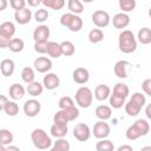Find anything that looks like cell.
Segmentation results:
<instances>
[{"instance_id": "d590c367", "label": "cell", "mask_w": 151, "mask_h": 151, "mask_svg": "<svg viewBox=\"0 0 151 151\" xmlns=\"http://www.w3.org/2000/svg\"><path fill=\"white\" fill-rule=\"evenodd\" d=\"M96 150L97 151H113L114 150V145L110 139L103 138V139H99V142H97Z\"/></svg>"}, {"instance_id": "4fadbf2b", "label": "cell", "mask_w": 151, "mask_h": 151, "mask_svg": "<svg viewBox=\"0 0 151 151\" xmlns=\"http://www.w3.org/2000/svg\"><path fill=\"white\" fill-rule=\"evenodd\" d=\"M50 38V27L47 25H39L33 31V39L34 41H48Z\"/></svg>"}, {"instance_id": "7dc6e473", "label": "cell", "mask_w": 151, "mask_h": 151, "mask_svg": "<svg viewBox=\"0 0 151 151\" xmlns=\"http://www.w3.org/2000/svg\"><path fill=\"white\" fill-rule=\"evenodd\" d=\"M26 4H27V0H9V5L14 11L25 8Z\"/></svg>"}, {"instance_id": "f907efd6", "label": "cell", "mask_w": 151, "mask_h": 151, "mask_svg": "<svg viewBox=\"0 0 151 151\" xmlns=\"http://www.w3.org/2000/svg\"><path fill=\"white\" fill-rule=\"evenodd\" d=\"M9 99L6 97V96H4V94H1L0 96V110H2L4 109V106L7 104V101H8Z\"/></svg>"}, {"instance_id": "f35d334b", "label": "cell", "mask_w": 151, "mask_h": 151, "mask_svg": "<svg viewBox=\"0 0 151 151\" xmlns=\"http://www.w3.org/2000/svg\"><path fill=\"white\" fill-rule=\"evenodd\" d=\"M113 93L127 98V96L130 94V88H129V86H127L126 84H124V83H117V84L114 85V87H113Z\"/></svg>"}, {"instance_id": "816d5d0a", "label": "cell", "mask_w": 151, "mask_h": 151, "mask_svg": "<svg viewBox=\"0 0 151 151\" xmlns=\"http://www.w3.org/2000/svg\"><path fill=\"white\" fill-rule=\"evenodd\" d=\"M117 150H118V151H133V147H132L131 145H126V144H124V145H120Z\"/></svg>"}, {"instance_id": "60d3db41", "label": "cell", "mask_w": 151, "mask_h": 151, "mask_svg": "<svg viewBox=\"0 0 151 151\" xmlns=\"http://www.w3.org/2000/svg\"><path fill=\"white\" fill-rule=\"evenodd\" d=\"M64 111H65V113H66V117H67L68 122L76 120V119L79 117V113H80V112H79V109L76 107V105L70 106V107H66V109H64Z\"/></svg>"}, {"instance_id": "7402d4cb", "label": "cell", "mask_w": 151, "mask_h": 151, "mask_svg": "<svg viewBox=\"0 0 151 151\" xmlns=\"http://www.w3.org/2000/svg\"><path fill=\"white\" fill-rule=\"evenodd\" d=\"M44 88H45L44 84H41L39 81H35V80L29 83V84H27V87H26L27 93L29 96H32V97H39L40 94H42Z\"/></svg>"}, {"instance_id": "f6af8a7d", "label": "cell", "mask_w": 151, "mask_h": 151, "mask_svg": "<svg viewBox=\"0 0 151 151\" xmlns=\"http://www.w3.org/2000/svg\"><path fill=\"white\" fill-rule=\"evenodd\" d=\"M130 99L133 100V101H136L137 104H139L142 107L146 105V98H145V96H144L142 92H134V93L131 96Z\"/></svg>"}, {"instance_id": "e575fe53", "label": "cell", "mask_w": 151, "mask_h": 151, "mask_svg": "<svg viewBox=\"0 0 151 151\" xmlns=\"http://www.w3.org/2000/svg\"><path fill=\"white\" fill-rule=\"evenodd\" d=\"M88 40L91 44H98L100 41L104 40V32L101 31V28H93L88 33Z\"/></svg>"}, {"instance_id": "4316f807", "label": "cell", "mask_w": 151, "mask_h": 151, "mask_svg": "<svg viewBox=\"0 0 151 151\" xmlns=\"http://www.w3.org/2000/svg\"><path fill=\"white\" fill-rule=\"evenodd\" d=\"M21 79L24 83L26 84H29L32 81H34L35 79V72H34V67H31V66H25L22 70H21Z\"/></svg>"}, {"instance_id": "8d00e7d4", "label": "cell", "mask_w": 151, "mask_h": 151, "mask_svg": "<svg viewBox=\"0 0 151 151\" xmlns=\"http://www.w3.org/2000/svg\"><path fill=\"white\" fill-rule=\"evenodd\" d=\"M60 46H61L63 55H65V57H71L76 53V47H74L73 42L70 40H65V41L60 42Z\"/></svg>"}, {"instance_id": "e0dca14e", "label": "cell", "mask_w": 151, "mask_h": 151, "mask_svg": "<svg viewBox=\"0 0 151 151\" xmlns=\"http://www.w3.org/2000/svg\"><path fill=\"white\" fill-rule=\"evenodd\" d=\"M110 96H111V88L105 84H100L94 88V98L99 101H104L109 99Z\"/></svg>"}, {"instance_id": "603a6c76", "label": "cell", "mask_w": 151, "mask_h": 151, "mask_svg": "<svg viewBox=\"0 0 151 151\" xmlns=\"http://www.w3.org/2000/svg\"><path fill=\"white\" fill-rule=\"evenodd\" d=\"M124 109H125V113L129 116V117H137L142 110V106L139 104H137L136 101L133 100H129L127 103H125L124 105Z\"/></svg>"}, {"instance_id": "f1b7e54d", "label": "cell", "mask_w": 151, "mask_h": 151, "mask_svg": "<svg viewBox=\"0 0 151 151\" xmlns=\"http://www.w3.org/2000/svg\"><path fill=\"white\" fill-rule=\"evenodd\" d=\"M133 125H134V127L138 130V132L140 133L142 137L146 136V134L150 132V124L147 123L146 119L139 118V119H137V120L133 123Z\"/></svg>"}, {"instance_id": "d6986e66", "label": "cell", "mask_w": 151, "mask_h": 151, "mask_svg": "<svg viewBox=\"0 0 151 151\" xmlns=\"http://www.w3.org/2000/svg\"><path fill=\"white\" fill-rule=\"evenodd\" d=\"M15 34V25L12 21H4L0 24V35L12 39Z\"/></svg>"}, {"instance_id": "836d02e7", "label": "cell", "mask_w": 151, "mask_h": 151, "mask_svg": "<svg viewBox=\"0 0 151 151\" xmlns=\"http://www.w3.org/2000/svg\"><path fill=\"white\" fill-rule=\"evenodd\" d=\"M2 111L8 116V117H15L19 113V106L15 103V100H8L7 104L4 106Z\"/></svg>"}, {"instance_id": "277c9868", "label": "cell", "mask_w": 151, "mask_h": 151, "mask_svg": "<svg viewBox=\"0 0 151 151\" xmlns=\"http://www.w3.org/2000/svg\"><path fill=\"white\" fill-rule=\"evenodd\" d=\"M93 92L91 91L90 87L87 86H80L76 94H74V99H76V103L78 104L79 107L81 109H88L91 105H92V101H93Z\"/></svg>"}, {"instance_id": "1f68e13d", "label": "cell", "mask_w": 151, "mask_h": 151, "mask_svg": "<svg viewBox=\"0 0 151 151\" xmlns=\"http://www.w3.org/2000/svg\"><path fill=\"white\" fill-rule=\"evenodd\" d=\"M67 8L71 13L80 14L84 12V2L81 0H68L67 1Z\"/></svg>"}, {"instance_id": "6da1fadb", "label": "cell", "mask_w": 151, "mask_h": 151, "mask_svg": "<svg viewBox=\"0 0 151 151\" xmlns=\"http://www.w3.org/2000/svg\"><path fill=\"white\" fill-rule=\"evenodd\" d=\"M118 47L119 51L130 54L137 50V38L134 37L133 32L130 29H123L118 37Z\"/></svg>"}, {"instance_id": "681fc988", "label": "cell", "mask_w": 151, "mask_h": 151, "mask_svg": "<svg viewBox=\"0 0 151 151\" xmlns=\"http://www.w3.org/2000/svg\"><path fill=\"white\" fill-rule=\"evenodd\" d=\"M11 39L9 38H5V37H1L0 35V48H8V44H9Z\"/></svg>"}, {"instance_id": "5bb4252c", "label": "cell", "mask_w": 151, "mask_h": 151, "mask_svg": "<svg viewBox=\"0 0 151 151\" xmlns=\"http://www.w3.org/2000/svg\"><path fill=\"white\" fill-rule=\"evenodd\" d=\"M67 132H68L67 123H54L53 122L50 129V133L54 138H63L67 134Z\"/></svg>"}, {"instance_id": "bcb514c9", "label": "cell", "mask_w": 151, "mask_h": 151, "mask_svg": "<svg viewBox=\"0 0 151 151\" xmlns=\"http://www.w3.org/2000/svg\"><path fill=\"white\" fill-rule=\"evenodd\" d=\"M53 122L54 123H68V119L66 117V113L64 110L59 109V111H57L53 116Z\"/></svg>"}, {"instance_id": "8992f818", "label": "cell", "mask_w": 151, "mask_h": 151, "mask_svg": "<svg viewBox=\"0 0 151 151\" xmlns=\"http://www.w3.org/2000/svg\"><path fill=\"white\" fill-rule=\"evenodd\" d=\"M91 133H92V131H91L90 126L85 123H78L73 127V137L79 142L88 140L91 137Z\"/></svg>"}, {"instance_id": "9f6ffc18", "label": "cell", "mask_w": 151, "mask_h": 151, "mask_svg": "<svg viewBox=\"0 0 151 151\" xmlns=\"http://www.w3.org/2000/svg\"><path fill=\"white\" fill-rule=\"evenodd\" d=\"M4 149H5V150H8V151H9V150H14V151H20V149H19L18 146H13V145H11V144H9V145H7V146H6V147H4Z\"/></svg>"}, {"instance_id": "44dd1931", "label": "cell", "mask_w": 151, "mask_h": 151, "mask_svg": "<svg viewBox=\"0 0 151 151\" xmlns=\"http://www.w3.org/2000/svg\"><path fill=\"white\" fill-rule=\"evenodd\" d=\"M0 70L4 77H11L14 73L15 64L12 59H2L0 63Z\"/></svg>"}, {"instance_id": "d4e9b609", "label": "cell", "mask_w": 151, "mask_h": 151, "mask_svg": "<svg viewBox=\"0 0 151 151\" xmlns=\"http://www.w3.org/2000/svg\"><path fill=\"white\" fill-rule=\"evenodd\" d=\"M125 103H126V98L125 97H122V96H119V94H116V93H111V96H110V98H109V104H110V106L112 107V109H116V110H118V109H122L124 105H125Z\"/></svg>"}, {"instance_id": "7bdbcfd3", "label": "cell", "mask_w": 151, "mask_h": 151, "mask_svg": "<svg viewBox=\"0 0 151 151\" xmlns=\"http://www.w3.org/2000/svg\"><path fill=\"white\" fill-rule=\"evenodd\" d=\"M73 105H74V100H73L71 97H68V96L61 97V98L59 99V101H58V106H59V109H61V110H64V109H66V107H70V106H73Z\"/></svg>"}, {"instance_id": "9c48e42d", "label": "cell", "mask_w": 151, "mask_h": 151, "mask_svg": "<svg viewBox=\"0 0 151 151\" xmlns=\"http://www.w3.org/2000/svg\"><path fill=\"white\" fill-rule=\"evenodd\" d=\"M33 66L38 73H47L52 68V60L47 57H38L34 59Z\"/></svg>"}, {"instance_id": "4dcf8cb0", "label": "cell", "mask_w": 151, "mask_h": 151, "mask_svg": "<svg viewBox=\"0 0 151 151\" xmlns=\"http://www.w3.org/2000/svg\"><path fill=\"white\" fill-rule=\"evenodd\" d=\"M71 149L70 143L65 139V137L63 138H57L55 142H53V145L51 147L52 151H68Z\"/></svg>"}, {"instance_id": "7a4b0ae2", "label": "cell", "mask_w": 151, "mask_h": 151, "mask_svg": "<svg viewBox=\"0 0 151 151\" xmlns=\"http://www.w3.org/2000/svg\"><path fill=\"white\" fill-rule=\"evenodd\" d=\"M31 139L34 147L39 150H47L51 149L53 145L51 136L44 129H34L31 133Z\"/></svg>"}, {"instance_id": "9a60e30c", "label": "cell", "mask_w": 151, "mask_h": 151, "mask_svg": "<svg viewBox=\"0 0 151 151\" xmlns=\"http://www.w3.org/2000/svg\"><path fill=\"white\" fill-rule=\"evenodd\" d=\"M14 19L19 25H26L32 20V12L27 7L14 12Z\"/></svg>"}, {"instance_id": "6f0895ef", "label": "cell", "mask_w": 151, "mask_h": 151, "mask_svg": "<svg viewBox=\"0 0 151 151\" xmlns=\"http://www.w3.org/2000/svg\"><path fill=\"white\" fill-rule=\"evenodd\" d=\"M83 2H85V4H91V2H93V1H96V0H81Z\"/></svg>"}, {"instance_id": "ee69618b", "label": "cell", "mask_w": 151, "mask_h": 151, "mask_svg": "<svg viewBox=\"0 0 151 151\" xmlns=\"http://www.w3.org/2000/svg\"><path fill=\"white\" fill-rule=\"evenodd\" d=\"M47 44L48 41H34V51L39 54L47 53Z\"/></svg>"}, {"instance_id": "30bf717a", "label": "cell", "mask_w": 151, "mask_h": 151, "mask_svg": "<svg viewBox=\"0 0 151 151\" xmlns=\"http://www.w3.org/2000/svg\"><path fill=\"white\" fill-rule=\"evenodd\" d=\"M112 21V25L114 28L117 29H124L126 28L129 25H130V15L125 12H120V13H117L113 15V19H111Z\"/></svg>"}, {"instance_id": "b9f144b4", "label": "cell", "mask_w": 151, "mask_h": 151, "mask_svg": "<svg viewBox=\"0 0 151 151\" xmlns=\"http://www.w3.org/2000/svg\"><path fill=\"white\" fill-rule=\"evenodd\" d=\"M125 136H126V138H127L129 140H136V139H138L139 137H142V136H140V133L138 132V130L134 127V125H133V124H132V125H130V126L126 129Z\"/></svg>"}, {"instance_id": "ffe728a7", "label": "cell", "mask_w": 151, "mask_h": 151, "mask_svg": "<svg viewBox=\"0 0 151 151\" xmlns=\"http://www.w3.org/2000/svg\"><path fill=\"white\" fill-rule=\"evenodd\" d=\"M94 114L100 120H109L112 116V107L110 105H99L96 107Z\"/></svg>"}, {"instance_id": "db71d44e", "label": "cell", "mask_w": 151, "mask_h": 151, "mask_svg": "<svg viewBox=\"0 0 151 151\" xmlns=\"http://www.w3.org/2000/svg\"><path fill=\"white\" fill-rule=\"evenodd\" d=\"M145 116H146L147 119L151 120V103L145 106Z\"/></svg>"}, {"instance_id": "f546056e", "label": "cell", "mask_w": 151, "mask_h": 151, "mask_svg": "<svg viewBox=\"0 0 151 151\" xmlns=\"http://www.w3.org/2000/svg\"><path fill=\"white\" fill-rule=\"evenodd\" d=\"M24 47H25V42L21 38H12L8 44V48L13 53H20L24 50Z\"/></svg>"}, {"instance_id": "8fae6325", "label": "cell", "mask_w": 151, "mask_h": 151, "mask_svg": "<svg viewBox=\"0 0 151 151\" xmlns=\"http://www.w3.org/2000/svg\"><path fill=\"white\" fill-rule=\"evenodd\" d=\"M72 79L76 84H79V85H84L90 79V72L87 68L85 67H77L73 73H72Z\"/></svg>"}, {"instance_id": "ab89813d", "label": "cell", "mask_w": 151, "mask_h": 151, "mask_svg": "<svg viewBox=\"0 0 151 151\" xmlns=\"http://www.w3.org/2000/svg\"><path fill=\"white\" fill-rule=\"evenodd\" d=\"M48 17H50V14H48V11L46 8H39L34 13V20L37 22H40V24L45 22L48 19Z\"/></svg>"}, {"instance_id": "d6a6232c", "label": "cell", "mask_w": 151, "mask_h": 151, "mask_svg": "<svg viewBox=\"0 0 151 151\" xmlns=\"http://www.w3.org/2000/svg\"><path fill=\"white\" fill-rule=\"evenodd\" d=\"M41 4L44 5L45 8H51L53 11H59L63 9L66 1L65 0H42Z\"/></svg>"}, {"instance_id": "52a82bcc", "label": "cell", "mask_w": 151, "mask_h": 151, "mask_svg": "<svg viewBox=\"0 0 151 151\" xmlns=\"http://www.w3.org/2000/svg\"><path fill=\"white\" fill-rule=\"evenodd\" d=\"M92 22L98 28H104V27H106L111 22L110 14L106 11H104V9L94 11L93 14H92Z\"/></svg>"}, {"instance_id": "cb8c5ba5", "label": "cell", "mask_w": 151, "mask_h": 151, "mask_svg": "<svg viewBox=\"0 0 151 151\" xmlns=\"http://www.w3.org/2000/svg\"><path fill=\"white\" fill-rule=\"evenodd\" d=\"M47 54L53 59L60 58L63 55L60 44H58L55 41H48V44H47Z\"/></svg>"}, {"instance_id": "11a10c76", "label": "cell", "mask_w": 151, "mask_h": 151, "mask_svg": "<svg viewBox=\"0 0 151 151\" xmlns=\"http://www.w3.org/2000/svg\"><path fill=\"white\" fill-rule=\"evenodd\" d=\"M8 5V1L7 0H0V11H5L6 7Z\"/></svg>"}, {"instance_id": "74e56055", "label": "cell", "mask_w": 151, "mask_h": 151, "mask_svg": "<svg viewBox=\"0 0 151 151\" xmlns=\"http://www.w3.org/2000/svg\"><path fill=\"white\" fill-rule=\"evenodd\" d=\"M119 4V8L122 9V12L129 13L132 12L136 8V0H118Z\"/></svg>"}, {"instance_id": "680465c9", "label": "cell", "mask_w": 151, "mask_h": 151, "mask_svg": "<svg viewBox=\"0 0 151 151\" xmlns=\"http://www.w3.org/2000/svg\"><path fill=\"white\" fill-rule=\"evenodd\" d=\"M142 150H143V151H145V150H151V146H143Z\"/></svg>"}, {"instance_id": "5b68a950", "label": "cell", "mask_w": 151, "mask_h": 151, "mask_svg": "<svg viewBox=\"0 0 151 151\" xmlns=\"http://www.w3.org/2000/svg\"><path fill=\"white\" fill-rule=\"evenodd\" d=\"M110 132H111V127L106 123V120H100L99 119L97 123H94V125L92 127V134L97 139L107 138L110 136Z\"/></svg>"}, {"instance_id": "83f0119b", "label": "cell", "mask_w": 151, "mask_h": 151, "mask_svg": "<svg viewBox=\"0 0 151 151\" xmlns=\"http://www.w3.org/2000/svg\"><path fill=\"white\" fill-rule=\"evenodd\" d=\"M13 139H14L13 133L9 130H7V129H1L0 130V145H1L2 149L6 147L7 145L12 144Z\"/></svg>"}, {"instance_id": "3957f363", "label": "cell", "mask_w": 151, "mask_h": 151, "mask_svg": "<svg viewBox=\"0 0 151 151\" xmlns=\"http://www.w3.org/2000/svg\"><path fill=\"white\" fill-rule=\"evenodd\" d=\"M60 24L61 26L68 28L71 32H79L83 28V19L79 17V14L74 13H64L60 17Z\"/></svg>"}, {"instance_id": "91938a15", "label": "cell", "mask_w": 151, "mask_h": 151, "mask_svg": "<svg viewBox=\"0 0 151 151\" xmlns=\"http://www.w3.org/2000/svg\"><path fill=\"white\" fill-rule=\"evenodd\" d=\"M149 17H150V18H151V7H150V8H149Z\"/></svg>"}, {"instance_id": "7c38bea8", "label": "cell", "mask_w": 151, "mask_h": 151, "mask_svg": "<svg viewBox=\"0 0 151 151\" xmlns=\"http://www.w3.org/2000/svg\"><path fill=\"white\" fill-rule=\"evenodd\" d=\"M42 84H44V87L46 90L52 91V90H55L60 85V79L55 73L47 72L42 78Z\"/></svg>"}, {"instance_id": "c3c4849f", "label": "cell", "mask_w": 151, "mask_h": 151, "mask_svg": "<svg viewBox=\"0 0 151 151\" xmlns=\"http://www.w3.org/2000/svg\"><path fill=\"white\" fill-rule=\"evenodd\" d=\"M142 90L145 94L151 97V79H145L142 83Z\"/></svg>"}, {"instance_id": "f5cc1de1", "label": "cell", "mask_w": 151, "mask_h": 151, "mask_svg": "<svg viewBox=\"0 0 151 151\" xmlns=\"http://www.w3.org/2000/svg\"><path fill=\"white\" fill-rule=\"evenodd\" d=\"M41 1H42V0H27V4H28V6H31V7H38V6L41 4Z\"/></svg>"}, {"instance_id": "484cf974", "label": "cell", "mask_w": 151, "mask_h": 151, "mask_svg": "<svg viewBox=\"0 0 151 151\" xmlns=\"http://www.w3.org/2000/svg\"><path fill=\"white\" fill-rule=\"evenodd\" d=\"M137 40L143 45L151 44V28L142 27L137 33Z\"/></svg>"}, {"instance_id": "2e32d148", "label": "cell", "mask_w": 151, "mask_h": 151, "mask_svg": "<svg viewBox=\"0 0 151 151\" xmlns=\"http://www.w3.org/2000/svg\"><path fill=\"white\" fill-rule=\"evenodd\" d=\"M27 90H25V87L21 85V84H18V83H14L9 86V90H8V94H9V98H12L13 100H20L25 97V93H26Z\"/></svg>"}, {"instance_id": "ba28073f", "label": "cell", "mask_w": 151, "mask_h": 151, "mask_svg": "<svg viewBox=\"0 0 151 151\" xmlns=\"http://www.w3.org/2000/svg\"><path fill=\"white\" fill-rule=\"evenodd\" d=\"M22 110H24V113L27 117L33 118V117H37L40 113V111H41V104H40L39 100L32 98V99H28V100L25 101Z\"/></svg>"}, {"instance_id": "ac0fdd59", "label": "cell", "mask_w": 151, "mask_h": 151, "mask_svg": "<svg viewBox=\"0 0 151 151\" xmlns=\"http://www.w3.org/2000/svg\"><path fill=\"white\" fill-rule=\"evenodd\" d=\"M129 65H130V63L126 61V60H118V61L114 64V66H113V72H114V74H116L119 79H125V78H127V71H126V68H127Z\"/></svg>"}]
</instances>
